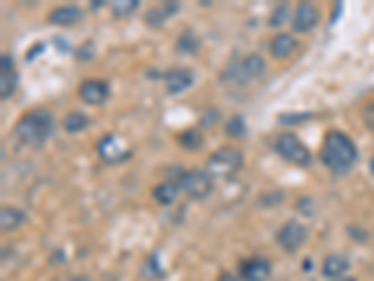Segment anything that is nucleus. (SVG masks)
I'll use <instances>...</instances> for the list:
<instances>
[{
  "label": "nucleus",
  "instance_id": "obj_1",
  "mask_svg": "<svg viewBox=\"0 0 374 281\" xmlns=\"http://www.w3.org/2000/svg\"><path fill=\"white\" fill-rule=\"evenodd\" d=\"M320 160L331 173L347 175L358 161V146L344 132L330 130L322 143Z\"/></svg>",
  "mask_w": 374,
  "mask_h": 281
},
{
  "label": "nucleus",
  "instance_id": "obj_2",
  "mask_svg": "<svg viewBox=\"0 0 374 281\" xmlns=\"http://www.w3.org/2000/svg\"><path fill=\"white\" fill-rule=\"evenodd\" d=\"M15 137L30 149H41L55 133V116L49 109H32L22 115L13 127Z\"/></svg>",
  "mask_w": 374,
  "mask_h": 281
},
{
  "label": "nucleus",
  "instance_id": "obj_3",
  "mask_svg": "<svg viewBox=\"0 0 374 281\" xmlns=\"http://www.w3.org/2000/svg\"><path fill=\"white\" fill-rule=\"evenodd\" d=\"M266 73V61L260 55L253 53V55L243 56L240 62H234L226 68L225 72L221 73V83L228 85H249L257 81V79L264 77Z\"/></svg>",
  "mask_w": 374,
  "mask_h": 281
},
{
  "label": "nucleus",
  "instance_id": "obj_4",
  "mask_svg": "<svg viewBox=\"0 0 374 281\" xmlns=\"http://www.w3.org/2000/svg\"><path fill=\"white\" fill-rule=\"evenodd\" d=\"M243 166V154L234 146H221L206 161V173L212 178H232Z\"/></svg>",
  "mask_w": 374,
  "mask_h": 281
},
{
  "label": "nucleus",
  "instance_id": "obj_5",
  "mask_svg": "<svg viewBox=\"0 0 374 281\" xmlns=\"http://www.w3.org/2000/svg\"><path fill=\"white\" fill-rule=\"evenodd\" d=\"M276 150L283 160L290 161L294 166L309 167L311 166V161H313L311 150L299 141V137H297L296 133L292 132H285L280 133V135H277Z\"/></svg>",
  "mask_w": 374,
  "mask_h": 281
},
{
  "label": "nucleus",
  "instance_id": "obj_6",
  "mask_svg": "<svg viewBox=\"0 0 374 281\" xmlns=\"http://www.w3.org/2000/svg\"><path fill=\"white\" fill-rule=\"evenodd\" d=\"M176 182L187 197L195 199V201L206 199L212 193V189H214V178L209 177L206 171H200V169L183 171L178 177Z\"/></svg>",
  "mask_w": 374,
  "mask_h": 281
},
{
  "label": "nucleus",
  "instance_id": "obj_7",
  "mask_svg": "<svg viewBox=\"0 0 374 281\" xmlns=\"http://www.w3.org/2000/svg\"><path fill=\"white\" fill-rule=\"evenodd\" d=\"M98 154L105 163L116 166L131 158V149L120 135L116 133H107L98 141Z\"/></svg>",
  "mask_w": 374,
  "mask_h": 281
},
{
  "label": "nucleus",
  "instance_id": "obj_8",
  "mask_svg": "<svg viewBox=\"0 0 374 281\" xmlns=\"http://www.w3.org/2000/svg\"><path fill=\"white\" fill-rule=\"evenodd\" d=\"M276 238L280 248L292 254V251L302 248L305 240H307V227L296 220H288L286 223H283V227L277 231Z\"/></svg>",
  "mask_w": 374,
  "mask_h": 281
},
{
  "label": "nucleus",
  "instance_id": "obj_9",
  "mask_svg": "<svg viewBox=\"0 0 374 281\" xmlns=\"http://www.w3.org/2000/svg\"><path fill=\"white\" fill-rule=\"evenodd\" d=\"M320 23V10L311 2H299L292 13V32L307 34Z\"/></svg>",
  "mask_w": 374,
  "mask_h": 281
},
{
  "label": "nucleus",
  "instance_id": "obj_10",
  "mask_svg": "<svg viewBox=\"0 0 374 281\" xmlns=\"http://www.w3.org/2000/svg\"><path fill=\"white\" fill-rule=\"evenodd\" d=\"M240 276L243 281H266L271 276V263L262 255L249 257L240 265Z\"/></svg>",
  "mask_w": 374,
  "mask_h": 281
},
{
  "label": "nucleus",
  "instance_id": "obj_11",
  "mask_svg": "<svg viewBox=\"0 0 374 281\" xmlns=\"http://www.w3.org/2000/svg\"><path fill=\"white\" fill-rule=\"evenodd\" d=\"M17 83H19V73L13 64V56L2 55L0 56V98H11L17 89Z\"/></svg>",
  "mask_w": 374,
  "mask_h": 281
},
{
  "label": "nucleus",
  "instance_id": "obj_12",
  "mask_svg": "<svg viewBox=\"0 0 374 281\" xmlns=\"http://www.w3.org/2000/svg\"><path fill=\"white\" fill-rule=\"evenodd\" d=\"M109 85L105 83V81H99V79H89V81H84L79 87V96H81L84 104L89 105L105 104L107 98H109Z\"/></svg>",
  "mask_w": 374,
  "mask_h": 281
},
{
  "label": "nucleus",
  "instance_id": "obj_13",
  "mask_svg": "<svg viewBox=\"0 0 374 281\" xmlns=\"http://www.w3.org/2000/svg\"><path fill=\"white\" fill-rule=\"evenodd\" d=\"M180 10V4L178 2H171V0H165V2H161L157 6H152L148 11H146V15H144V21L146 25L152 28H160L163 27L169 19H171L176 11Z\"/></svg>",
  "mask_w": 374,
  "mask_h": 281
},
{
  "label": "nucleus",
  "instance_id": "obj_14",
  "mask_svg": "<svg viewBox=\"0 0 374 281\" xmlns=\"http://www.w3.org/2000/svg\"><path fill=\"white\" fill-rule=\"evenodd\" d=\"M165 79V87L169 94H180L183 90H187L193 85L195 77H193L191 70L187 68H174L171 72H167L163 75Z\"/></svg>",
  "mask_w": 374,
  "mask_h": 281
},
{
  "label": "nucleus",
  "instance_id": "obj_15",
  "mask_svg": "<svg viewBox=\"0 0 374 281\" xmlns=\"http://www.w3.org/2000/svg\"><path fill=\"white\" fill-rule=\"evenodd\" d=\"M83 10L75 4H66L58 6L49 13V23L56 25V27H72L75 23H79L83 19Z\"/></svg>",
  "mask_w": 374,
  "mask_h": 281
},
{
  "label": "nucleus",
  "instance_id": "obj_16",
  "mask_svg": "<svg viewBox=\"0 0 374 281\" xmlns=\"http://www.w3.org/2000/svg\"><path fill=\"white\" fill-rule=\"evenodd\" d=\"M297 47V42L294 36H290V34L286 32H280V34H276L273 38H271L270 42V51H271V56L273 58H277V61H285V58H288V56L296 51Z\"/></svg>",
  "mask_w": 374,
  "mask_h": 281
},
{
  "label": "nucleus",
  "instance_id": "obj_17",
  "mask_svg": "<svg viewBox=\"0 0 374 281\" xmlns=\"http://www.w3.org/2000/svg\"><path fill=\"white\" fill-rule=\"evenodd\" d=\"M350 268V261L342 254H331L324 259L322 265V274L330 280H341Z\"/></svg>",
  "mask_w": 374,
  "mask_h": 281
},
{
  "label": "nucleus",
  "instance_id": "obj_18",
  "mask_svg": "<svg viewBox=\"0 0 374 281\" xmlns=\"http://www.w3.org/2000/svg\"><path fill=\"white\" fill-rule=\"evenodd\" d=\"M27 221L25 210L17 208V206H2L0 210V229L4 232L15 231Z\"/></svg>",
  "mask_w": 374,
  "mask_h": 281
},
{
  "label": "nucleus",
  "instance_id": "obj_19",
  "mask_svg": "<svg viewBox=\"0 0 374 281\" xmlns=\"http://www.w3.org/2000/svg\"><path fill=\"white\" fill-rule=\"evenodd\" d=\"M178 193H180V186H178V182H174V180H165V182L157 184V186L154 187L152 195H154V199L157 203L169 206V204L176 203Z\"/></svg>",
  "mask_w": 374,
  "mask_h": 281
},
{
  "label": "nucleus",
  "instance_id": "obj_20",
  "mask_svg": "<svg viewBox=\"0 0 374 281\" xmlns=\"http://www.w3.org/2000/svg\"><path fill=\"white\" fill-rule=\"evenodd\" d=\"M89 124H90L89 116L84 115V113H81V111H73V113L64 116V120H62V126H64V130H66L67 133L83 132V130L89 127Z\"/></svg>",
  "mask_w": 374,
  "mask_h": 281
},
{
  "label": "nucleus",
  "instance_id": "obj_21",
  "mask_svg": "<svg viewBox=\"0 0 374 281\" xmlns=\"http://www.w3.org/2000/svg\"><path fill=\"white\" fill-rule=\"evenodd\" d=\"M176 49L178 53H183V55H195L200 49V39L193 30H183L176 42Z\"/></svg>",
  "mask_w": 374,
  "mask_h": 281
},
{
  "label": "nucleus",
  "instance_id": "obj_22",
  "mask_svg": "<svg viewBox=\"0 0 374 281\" xmlns=\"http://www.w3.org/2000/svg\"><path fill=\"white\" fill-rule=\"evenodd\" d=\"M204 143V135L200 130L197 127H191V130H186L178 135V144L186 150H198Z\"/></svg>",
  "mask_w": 374,
  "mask_h": 281
},
{
  "label": "nucleus",
  "instance_id": "obj_23",
  "mask_svg": "<svg viewBox=\"0 0 374 281\" xmlns=\"http://www.w3.org/2000/svg\"><path fill=\"white\" fill-rule=\"evenodd\" d=\"M141 276L146 277V280H160L163 276V268L160 266V259L157 255H150L146 263L141 268Z\"/></svg>",
  "mask_w": 374,
  "mask_h": 281
},
{
  "label": "nucleus",
  "instance_id": "obj_24",
  "mask_svg": "<svg viewBox=\"0 0 374 281\" xmlns=\"http://www.w3.org/2000/svg\"><path fill=\"white\" fill-rule=\"evenodd\" d=\"M138 8V0H116L110 4V11H112V15L122 19V17L131 15L133 11Z\"/></svg>",
  "mask_w": 374,
  "mask_h": 281
},
{
  "label": "nucleus",
  "instance_id": "obj_25",
  "mask_svg": "<svg viewBox=\"0 0 374 281\" xmlns=\"http://www.w3.org/2000/svg\"><path fill=\"white\" fill-rule=\"evenodd\" d=\"M245 132H247V126H245V120H243L242 115L232 116L231 120L226 122L225 133L228 135V137L240 139V137H243V135H245Z\"/></svg>",
  "mask_w": 374,
  "mask_h": 281
},
{
  "label": "nucleus",
  "instance_id": "obj_26",
  "mask_svg": "<svg viewBox=\"0 0 374 281\" xmlns=\"http://www.w3.org/2000/svg\"><path fill=\"white\" fill-rule=\"evenodd\" d=\"M288 17L292 19V13H290V8H288V4L277 6L276 11H273V13H271V17H270V27H280V25H285V23L288 21Z\"/></svg>",
  "mask_w": 374,
  "mask_h": 281
},
{
  "label": "nucleus",
  "instance_id": "obj_27",
  "mask_svg": "<svg viewBox=\"0 0 374 281\" xmlns=\"http://www.w3.org/2000/svg\"><path fill=\"white\" fill-rule=\"evenodd\" d=\"M311 116H313L311 113H285V115H279V122L285 126H296V124L307 122Z\"/></svg>",
  "mask_w": 374,
  "mask_h": 281
},
{
  "label": "nucleus",
  "instance_id": "obj_28",
  "mask_svg": "<svg viewBox=\"0 0 374 281\" xmlns=\"http://www.w3.org/2000/svg\"><path fill=\"white\" fill-rule=\"evenodd\" d=\"M217 118H219V111L208 109L206 111V115H202V118H200V126L212 127L215 122H217Z\"/></svg>",
  "mask_w": 374,
  "mask_h": 281
},
{
  "label": "nucleus",
  "instance_id": "obj_29",
  "mask_svg": "<svg viewBox=\"0 0 374 281\" xmlns=\"http://www.w3.org/2000/svg\"><path fill=\"white\" fill-rule=\"evenodd\" d=\"M363 120L365 126L369 127V130H374V104H369L363 109Z\"/></svg>",
  "mask_w": 374,
  "mask_h": 281
},
{
  "label": "nucleus",
  "instance_id": "obj_30",
  "mask_svg": "<svg viewBox=\"0 0 374 281\" xmlns=\"http://www.w3.org/2000/svg\"><path fill=\"white\" fill-rule=\"evenodd\" d=\"M44 49H45V45L44 44H38V45H34V49L30 51V53H28L27 55V61L30 62L34 58V55H39V53H44Z\"/></svg>",
  "mask_w": 374,
  "mask_h": 281
},
{
  "label": "nucleus",
  "instance_id": "obj_31",
  "mask_svg": "<svg viewBox=\"0 0 374 281\" xmlns=\"http://www.w3.org/2000/svg\"><path fill=\"white\" fill-rule=\"evenodd\" d=\"M217 281H243V280L242 277L234 276V274H231V272H223Z\"/></svg>",
  "mask_w": 374,
  "mask_h": 281
},
{
  "label": "nucleus",
  "instance_id": "obj_32",
  "mask_svg": "<svg viewBox=\"0 0 374 281\" xmlns=\"http://www.w3.org/2000/svg\"><path fill=\"white\" fill-rule=\"evenodd\" d=\"M101 6H103V2H94L92 8H94V10H96V8H101Z\"/></svg>",
  "mask_w": 374,
  "mask_h": 281
},
{
  "label": "nucleus",
  "instance_id": "obj_33",
  "mask_svg": "<svg viewBox=\"0 0 374 281\" xmlns=\"http://www.w3.org/2000/svg\"><path fill=\"white\" fill-rule=\"evenodd\" d=\"M333 281H356L354 277H341V280H333Z\"/></svg>",
  "mask_w": 374,
  "mask_h": 281
},
{
  "label": "nucleus",
  "instance_id": "obj_34",
  "mask_svg": "<svg viewBox=\"0 0 374 281\" xmlns=\"http://www.w3.org/2000/svg\"><path fill=\"white\" fill-rule=\"evenodd\" d=\"M370 173L374 175V156H373V160H370Z\"/></svg>",
  "mask_w": 374,
  "mask_h": 281
},
{
  "label": "nucleus",
  "instance_id": "obj_35",
  "mask_svg": "<svg viewBox=\"0 0 374 281\" xmlns=\"http://www.w3.org/2000/svg\"><path fill=\"white\" fill-rule=\"evenodd\" d=\"M72 281H86V280H83V277H75V280H72Z\"/></svg>",
  "mask_w": 374,
  "mask_h": 281
}]
</instances>
